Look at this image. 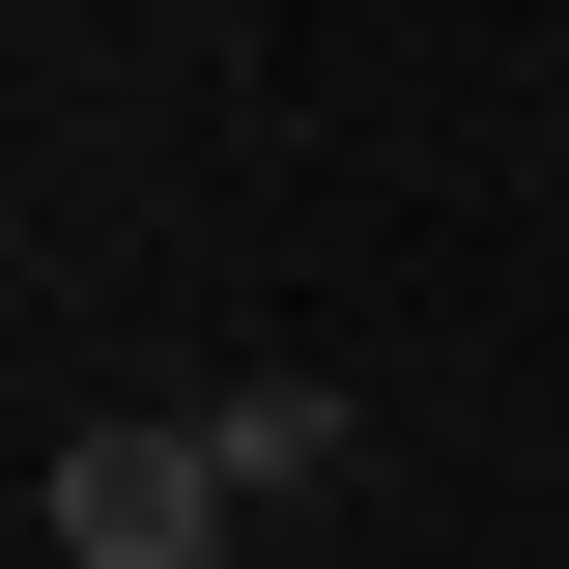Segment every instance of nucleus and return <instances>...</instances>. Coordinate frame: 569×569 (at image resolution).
Returning <instances> with one entry per match:
<instances>
[{"instance_id": "1", "label": "nucleus", "mask_w": 569, "mask_h": 569, "mask_svg": "<svg viewBox=\"0 0 569 569\" xmlns=\"http://www.w3.org/2000/svg\"><path fill=\"white\" fill-rule=\"evenodd\" d=\"M228 541H257V485L200 456V399L58 427V485H29V569H228Z\"/></svg>"}, {"instance_id": "2", "label": "nucleus", "mask_w": 569, "mask_h": 569, "mask_svg": "<svg viewBox=\"0 0 569 569\" xmlns=\"http://www.w3.org/2000/svg\"><path fill=\"white\" fill-rule=\"evenodd\" d=\"M200 456L257 512H313V485H342V370H200Z\"/></svg>"}, {"instance_id": "3", "label": "nucleus", "mask_w": 569, "mask_h": 569, "mask_svg": "<svg viewBox=\"0 0 569 569\" xmlns=\"http://www.w3.org/2000/svg\"><path fill=\"white\" fill-rule=\"evenodd\" d=\"M228 569H257V541H228Z\"/></svg>"}]
</instances>
